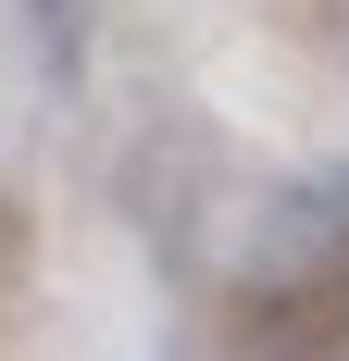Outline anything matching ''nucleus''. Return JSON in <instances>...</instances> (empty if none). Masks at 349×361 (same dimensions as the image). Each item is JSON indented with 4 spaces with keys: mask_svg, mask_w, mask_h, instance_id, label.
Returning <instances> with one entry per match:
<instances>
[{
    "mask_svg": "<svg viewBox=\"0 0 349 361\" xmlns=\"http://www.w3.org/2000/svg\"><path fill=\"white\" fill-rule=\"evenodd\" d=\"M324 287H349V162L300 175L275 212L249 224V299H262V312L324 299Z\"/></svg>",
    "mask_w": 349,
    "mask_h": 361,
    "instance_id": "1",
    "label": "nucleus"
},
{
    "mask_svg": "<svg viewBox=\"0 0 349 361\" xmlns=\"http://www.w3.org/2000/svg\"><path fill=\"white\" fill-rule=\"evenodd\" d=\"M25 25H37V50L75 75V37H88V0H25Z\"/></svg>",
    "mask_w": 349,
    "mask_h": 361,
    "instance_id": "2",
    "label": "nucleus"
}]
</instances>
